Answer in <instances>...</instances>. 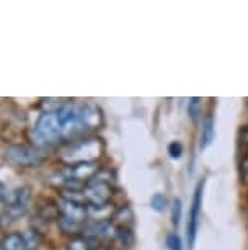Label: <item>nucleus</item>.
Segmentation results:
<instances>
[{"label": "nucleus", "mask_w": 248, "mask_h": 250, "mask_svg": "<svg viewBox=\"0 0 248 250\" xmlns=\"http://www.w3.org/2000/svg\"><path fill=\"white\" fill-rule=\"evenodd\" d=\"M168 154H170L172 159H180L183 155V146L178 141H173V143L168 144Z\"/></svg>", "instance_id": "4be33fe9"}, {"label": "nucleus", "mask_w": 248, "mask_h": 250, "mask_svg": "<svg viewBox=\"0 0 248 250\" xmlns=\"http://www.w3.org/2000/svg\"><path fill=\"white\" fill-rule=\"evenodd\" d=\"M31 203V188L30 187H18L12 193H8L5 198L7 214L8 218L18 219L23 214H26Z\"/></svg>", "instance_id": "39448f33"}, {"label": "nucleus", "mask_w": 248, "mask_h": 250, "mask_svg": "<svg viewBox=\"0 0 248 250\" xmlns=\"http://www.w3.org/2000/svg\"><path fill=\"white\" fill-rule=\"evenodd\" d=\"M188 116H190V120L193 121V123H196L201 118V98H198V97L190 98Z\"/></svg>", "instance_id": "a211bd4d"}, {"label": "nucleus", "mask_w": 248, "mask_h": 250, "mask_svg": "<svg viewBox=\"0 0 248 250\" xmlns=\"http://www.w3.org/2000/svg\"><path fill=\"white\" fill-rule=\"evenodd\" d=\"M103 150H105V144H103L100 138H85L69 144L60 154V159L69 165L82 162H96V159L101 157Z\"/></svg>", "instance_id": "f257e3e1"}, {"label": "nucleus", "mask_w": 248, "mask_h": 250, "mask_svg": "<svg viewBox=\"0 0 248 250\" xmlns=\"http://www.w3.org/2000/svg\"><path fill=\"white\" fill-rule=\"evenodd\" d=\"M56 115H57L59 120L62 139H70L74 136L83 133L80 125V105L74 102H65L56 110Z\"/></svg>", "instance_id": "7ed1b4c3"}, {"label": "nucleus", "mask_w": 248, "mask_h": 250, "mask_svg": "<svg viewBox=\"0 0 248 250\" xmlns=\"http://www.w3.org/2000/svg\"><path fill=\"white\" fill-rule=\"evenodd\" d=\"M203 191H204V180H201L194 188L193 201H191L190 218L186 224V239H188V247L193 249L196 242V235L199 229V219H201V208H203Z\"/></svg>", "instance_id": "20e7f679"}, {"label": "nucleus", "mask_w": 248, "mask_h": 250, "mask_svg": "<svg viewBox=\"0 0 248 250\" xmlns=\"http://www.w3.org/2000/svg\"><path fill=\"white\" fill-rule=\"evenodd\" d=\"M95 249V242L83 235H77L67 244V250H93Z\"/></svg>", "instance_id": "f3484780"}, {"label": "nucleus", "mask_w": 248, "mask_h": 250, "mask_svg": "<svg viewBox=\"0 0 248 250\" xmlns=\"http://www.w3.org/2000/svg\"><path fill=\"white\" fill-rule=\"evenodd\" d=\"M83 196H85L87 206H101L108 205L113 196V185L108 183L90 180L83 187Z\"/></svg>", "instance_id": "423d86ee"}, {"label": "nucleus", "mask_w": 248, "mask_h": 250, "mask_svg": "<svg viewBox=\"0 0 248 250\" xmlns=\"http://www.w3.org/2000/svg\"><path fill=\"white\" fill-rule=\"evenodd\" d=\"M240 172H242L243 180L248 182V157H243L242 164H240Z\"/></svg>", "instance_id": "5701e85b"}, {"label": "nucleus", "mask_w": 248, "mask_h": 250, "mask_svg": "<svg viewBox=\"0 0 248 250\" xmlns=\"http://www.w3.org/2000/svg\"><path fill=\"white\" fill-rule=\"evenodd\" d=\"M149 205H151L152 209L157 211V213H163L168 206V201H167L165 195H162V193H155V195L151 198V203H149Z\"/></svg>", "instance_id": "6ab92c4d"}, {"label": "nucleus", "mask_w": 248, "mask_h": 250, "mask_svg": "<svg viewBox=\"0 0 248 250\" xmlns=\"http://www.w3.org/2000/svg\"><path fill=\"white\" fill-rule=\"evenodd\" d=\"M31 139L38 147H48L62 139L56 111H43L31 128Z\"/></svg>", "instance_id": "f03ea898"}, {"label": "nucleus", "mask_w": 248, "mask_h": 250, "mask_svg": "<svg viewBox=\"0 0 248 250\" xmlns=\"http://www.w3.org/2000/svg\"><path fill=\"white\" fill-rule=\"evenodd\" d=\"M214 116L212 113H208V115L204 116L203 120V126H201V149H206L209 147L210 144H212L214 141V134H216V131H214Z\"/></svg>", "instance_id": "9b49d317"}, {"label": "nucleus", "mask_w": 248, "mask_h": 250, "mask_svg": "<svg viewBox=\"0 0 248 250\" xmlns=\"http://www.w3.org/2000/svg\"><path fill=\"white\" fill-rule=\"evenodd\" d=\"M181 213H183V203H181L180 198H175V200L172 201V223L175 226L180 224Z\"/></svg>", "instance_id": "aec40b11"}, {"label": "nucleus", "mask_w": 248, "mask_h": 250, "mask_svg": "<svg viewBox=\"0 0 248 250\" xmlns=\"http://www.w3.org/2000/svg\"><path fill=\"white\" fill-rule=\"evenodd\" d=\"M57 224H59V229L65 234H78V232H82V229H83V224L76 223V221H70L67 218H62V216H57Z\"/></svg>", "instance_id": "2eb2a0df"}, {"label": "nucleus", "mask_w": 248, "mask_h": 250, "mask_svg": "<svg viewBox=\"0 0 248 250\" xmlns=\"http://www.w3.org/2000/svg\"><path fill=\"white\" fill-rule=\"evenodd\" d=\"M103 111L101 108L96 105V103H83L80 105V125H82V131H95L100 129L103 126Z\"/></svg>", "instance_id": "1a4fd4ad"}, {"label": "nucleus", "mask_w": 248, "mask_h": 250, "mask_svg": "<svg viewBox=\"0 0 248 250\" xmlns=\"http://www.w3.org/2000/svg\"><path fill=\"white\" fill-rule=\"evenodd\" d=\"M57 209H59V216L67 218L70 221H76V223H80V224H85L88 221L87 205H82V203L62 200L59 203Z\"/></svg>", "instance_id": "9d476101"}, {"label": "nucleus", "mask_w": 248, "mask_h": 250, "mask_svg": "<svg viewBox=\"0 0 248 250\" xmlns=\"http://www.w3.org/2000/svg\"><path fill=\"white\" fill-rule=\"evenodd\" d=\"M0 247H2L3 250H26L23 235L18 234V232H12V234L3 235V239L0 240Z\"/></svg>", "instance_id": "ddd939ff"}, {"label": "nucleus", "mask_w": 248, "mask_h": 250, "mask_svg": "<svg viewBox=\"0 0 248 250\" xmlns=\"http://www.w3.org/2000/svg\"><path fill=\"white\" fill-rule=\"evenodd\" d=\"M113 242L118 244L121 250H128L134 245V232L131 230V228H118Z\"/></svg>", "instance_id": "4468645a"}, {"label": "nucleus", "mask_w": 248, "mask_h": 250, "mask_svg": "<svg viewBox=\"0 0 248 250\" xmlns=\"http://www.w3.org/2000/svg\"><path fill=\"white\" fill-rule=\"evenodd\" d=\"M7 195H8V191H7V187L3 185L2 182H0V201H5Z\"/></svg>", "instance_id": "393cba45"}, {"label": "nucleus", "mask_w": 248, "mask_h": 250, "mask_svg": "<svg viewBox=\"0 0 248 250\" xmlns=\"http://www.w3.org/2000/svg\"><path fill=\"white\" fill-rule=\"evenodd\" d=\"M0 250H3V249H2V247H0Z\"/></svg>", "instance_id": "a878e982"}, {"label": "nucleus", "mask_w": 248, "mask_h": 250, "mask_svg": "<svg viewBox=\"0 0 248 250\" xmlns=\"http://www.w3.org/2000/svg\"><path fill=\"white\" fill-rule=\"evenodd\" d=\"M118 228L113 221H87L83 224V237L98 242V240H114Z\"/></svg>", "instance_id": "0eeeda50"}, {"label": "nucleus", "mask_w": 248, "mask_h": 250, "mask_svg": "<svg viewBox=\"0 0 248 250\" xmlns=\"http://www.w3.org/2000/svg\"><path fill=\"white\" fill-rule=\"evenodd\" d=\"M7 157L13 164L23 165V167H31V165H38L43 159V155L38 149L28 147V146H8L7 147Z\"/></svg>", "instance_id": "6e6552de"}, {"label": "nucleus", "mask_w": 248, "mask_h": 250, "mask_svg": "<svg viewBox=\"0 0 248 250\" xmlns=\"http://www.w3.org/2000/svg\"><path fill=\"white\" fill-rule=\"evenodd\" d=\"M111 221L114 223L116 228H129L134 221V214H133V209L128 206V205H123L119 208H116L114 213H113V218Z\"/></svg>", "instance_id": "f8f14e48"}, {"label": "nucleus", "mask_w": 248, "mask_h": 250, "mask_svg": "<svg viewBox=\"0 0 248 250\" xmlns=\"http://www.w3.org/2000/svg\"><path fill=\"white\" fill-rule=\"evenodd\" d=\"M240 141L248 147V126H243L240 129Z\"/></svg>", "instance_id": "b1692460"}, {"label": "nucleus", "mask_w": 248, "mask_h": 250, "mask_svg": "<svg viewBox=\"0 0 248 250\" xmlns=\"http://www.w3.org/2000/svg\"><path fill=\"white\" fill-rule=\"evenodd\" d=\"M167 249L168 250H183V245H181V239L178 234L170 232L167 235Z\"/></svg>", "instance_id": "412c9836"}, {"label": "nucleus", "mask_w": 248, "mask_h": 250, "mask_svg": "<svg viewBox=\"0 0 248 250\" xmlns=\"http://www.w3.org/2000/svg\"><path fill=\"white\" fill-rule=\"evenodd\" d=\"M21 235H23V240H25L26 250H36L41 245V235L38 234V230L26 229Z\"/></svg>", "instance_id": "dca6fc26"}]
</instances>
